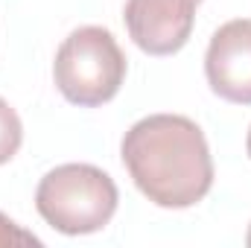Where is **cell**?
<instances>
[{
    "mask_svg": "<svg viewBox=\"0 0 251 248\" xmlns=\"http://www.w3.org/2000/svg\"><path fill=\"white\" fill-rule=\"evenodd\" d=\"M120 158L134 187L158 207L184 210L213 187L204 131L181 114H149L126 131Z\"/></svg>",
    "mask_w": 251,
    "mask_h": 248,
    "instance_id": "cell-1",
    "label": "cell"
},
{
    "mask_svg": "<svg viewBox=\"0 0 251 248\" xmlns=\"http://www.w3.org/2000/svg\"><path fill=\"white\" fill-rule=\"evenodd\" d=\"M120 193L108 173L94 164H62L50 170L35 190L41 219L67 237L102 231L117 213Z\"/></svg>",
    "mask_w": 251,
    "mask_h": 248,
    "instance_id": "cell-2",
    "label": "cell"
},
{
    "mask_svg": "<svg viewBox=\"0 0 251 248\" xmlns=\"http://www.w3.org/2000/svg\"><path fill=\"white\" fill-rule=\"evenodd\" d=\"M56 88L67 102L97 108L117 97L126 82V56L105 26H79L56 50Z\"/></svg>",
    "mask_w": 251,
    "mask_h": 248,
    "instance_id": "cell-3",
    "label": "cell"
},
{
    "mask_svg": "<svg viewBox=\"0 0 251 248\" xmlns=\"http://www.w3.org/2000/svg\"><path fill=\"white\" fill-rule=\"evenodd\" d=\"M199 0H126L128 38L149 56H173L193 35Z\"/></svg>",
    "mask_w": 251,
    "mask_h": 248,
    "instance_id": "cell-4",
    "label": "cell"
},
{
    "mask_svg": "<svg viewBox=\"0 0 251 248\" xmlns=\"http://www.w3.org/2000/svg\"><path fill=\"white\" fill-rule=\"evenodd\" d=\"M204 76L216 97L251 105V18L222 24L204 53Z\"/></svg>",
    "mask_w": 251,
    "mask_h": 248,
    "instance_id": "cell-5",
    "label": "cell"
},
{
    "mask_svg": "<svg viewBox=\"0 0 251 248\" xmlns=\"http://www.w3.org/2000/svg\"><path fill=\"white\" fill-rule=\"evenodd\" d=\"M21 143H24V123H21L18 111L0 97V167L18 155Z\"/></svg>",
    "mask_w": 251,
    "mask_h": 248,
    "instance_id": "cell-6",
    "label": "cell"
},
{
    "mask_svg": "<svg viewBox=\"0 0 251 248\" xmlns=\"http://www.w3.org/2000/svg\"><path fill=\"white\" fill-rule=\"evenodd\" d=\"M3 246H41V240L29 231H24L18 222H12L6 213H0V248Z\"/></svg>",
    "mask_w": 251,
    "mask_h": 248,
    "instance_id": "cell-7",
    "label": "cell"
},
{
    "mask_svg": "<svg viewBox=\"0 0 251 248\" xmlns=\"http://www.w3.org/2000/svg\"><path fill=\"white\" fill-rule=\"evenodd\" d=\"M246 152H249V158H251V125H249V137H246Z\"/></svg>",
    "mask_w": 251,
    "mask_h": 248,
    "instance_id": "cell-8",
    "label": "cell"
},
{
    "mask_svg": "<svg viewBox=\"0 0 251 248\" xmlns=\"http://www.w3.org/2000/svg\"><path fill=\"white\" fill-rule=\"evenodd\" d=\"M246 243H249V248H251V228H249V237H246Z\"/></svg>",
    "mask_w": 251,
    "mask_h": 248,
    "instance_id": "cell-9",
    "label": "cell"
},
{
    "mask_svg": "<svg viewBox=\"0 0 251 248\" xmlns=\"http://www.w3.org/2000/svg\"><path fill=\"white\" fill-rule=\"evenodd\" d=\"M199 3H201V0H199Z\"/></svg>",
    "mask_w": 251,
    "mask_h": 248,
    "instance_id": "cell-10",
    "label": "cell"
}]
</instances>
